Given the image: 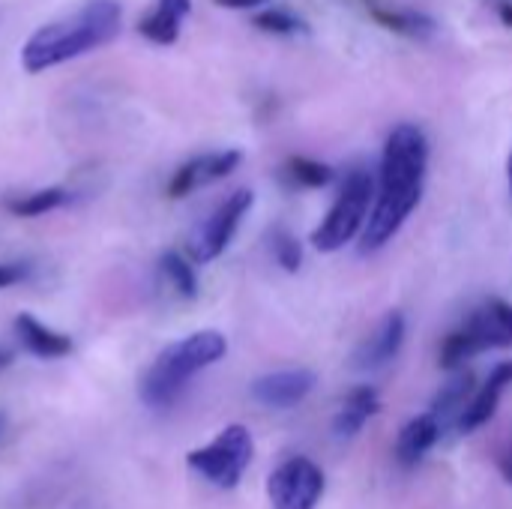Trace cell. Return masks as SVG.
Masks as SVG:
<instances>
[{
  "label": "cell",
  "instance_id": "cell-20",
  "mask_svg": "<svg viewBox=\"0 0 512 509\" xmlns=\"http://www.w3.org/2000/svg\"><path fill=\"white\" fill-rule=\"evenodd\" d=\"M159 270L168 279V285L177 291V297H183V300H195L198 297V276H195L192 264L180 252H165L159 258Z\"/></svg>",
  "mask_w": 512,
  "mask_h": 509
},
{
  "label": "cell",
  "instance_id": "cell-13",
  "mask_svg": "<svg viewBox=\"0 0 512 509\" xmlns=\"http://www.w3.org/2000/svg\"><path fill=\"white\" fill-rule=\"evenodd\" d=\"M12 327H15V336L21 339V345L42 360H60V357H69L75 351V342L66 333L45 327L42 321H36L27 312H21Z\"/></svg>",
  "mask_w": 512,
  "mask_h": 509
},
{
  "label": "cell",
  "instance_id": "cell-15",
  "mask_svg": "<svg viewBox=\"0 0 512 509\" xmlns=\"http://www.w3.org/2000/svg\"><path fill=\"white\" fill-rule=\"evenodd\" d=\"M189 9L192 0H156V6L138 21V33L153 45H174Z\"/></svg>",
  "mask_w": 512,
  "mask_h": 509
},
{
  "label": "cell",
  "instance_id": "cell-14",
  "mask_svg": "<svg viewBox=\"0 0 512 509\" xmlns=\"http://www.w3.org/2000/svg\"><path fill=\"white\" fill-rule=\"evenodd\" d=\"M441 435H444L441 420H438L432 411H426V414L408 420V426L399 432V441H396V459H399L405 468H414V465L438 444Z\"/></svg>",
  "mask_w": 512,
  "mask_h": 509
},
{
  "label": "cell",
  "instance_id": "cell-12",
  "mask_svg": "<svg viewBox=\"0 0 512 509\" xmlns=\"http://www.w3.org/2000/svg\"><path fill=\"white\" fill-rule=\"evenodd\" d=\"M507 387H512V360L498 363L492 369V375L483 384V390L468 402L465 414L459 417V432L468 435V432H477L480 426H486L498 414V405H501V396H504Z\"/></svg>",
  "mask_w": 512,
  "mask_h": 509
},
{
  "label": "cell",
  "instance_id": "cell-30",
  "mask_svg": "<svg viewBox=\"0 0 512 509\" xmlns=\"http://www.w3.org/2000/svg\"><path fill=\"white\" fill-rule=\"evenodd\" d=\"M0 429H3V417H0Z\"/></svg>",
  "mask_w": 512,
  "mask_h": 509
},
{
  "label": "cell",
  "instance_id": "cell-3",
  "mask_svg": "<svg viewBox=\"0 0 512 509\" xmlns=\"http://www.w3.org/2000/svg\"><path fill=\"white\" fill-rule=\"evenodd\" d=\"M228 354V339L219 330H198L159 351L138 384V396L150 411H168L186 390V384L207 366Z\"/></svg>",
  "mask_w": 512,
  "mask_h": 509
},
{
  "label": "cell",
  "instance_id": "cell-17",
  "mask_svg": "<svg viewBox=\"0 0 512 509\" xmlns=\"http://www.w3.org/2000/svg\"><path fill=\"white\" fill-rule=\"evenodd\" d=\"M366 9H369V18L378 21L381 27L393 30V33H402V36H411V39H423L429 33H435V21L423 12H411V9H390L384 6L381 0H363Z\"/></svg>",
  "mask_w": 512,
  "mask_h": 509
},
{
  "label": "cell",
  "instance_id": "cell-5",
  "mask_svg": "<svg viewBox=\"0 0 512 509\" xmlns=\"http://www.w3.org/2000/svg\"><path fill=\"white\" fill-rule=\"evenodd\" d=\"M372 195H375L372 174L363 171V168H354L345 177V183H342L333 207L327 210V216L321 219V225L312 231V246L318 252H336L345 243H351L363 231V225L369 219Z\"/></svg>",
  "mask_w": 512,
  "mask_h": 509
},
{
  "label": "cell",
  "instance_id": "cell-23",
  "mask_svg": "<svg viewBox=\"0 0 512 509\" xmlns=\"http://www.w3.org/2000/svg\"><path fill=\"white\" fill-rule=\"evenodd\" d=\"M252 24L264 33H273V36H294V33H309V24L303 18H297L294 12L288 9H261Z\"/></svg>",
  "mask_w": 512,
  "mask_h": 509
},
{
  "label": "cell",
  "instance_id": "cell-11",
  "mask_svg": "<svg viewBox=\"0 0 512 509\" xmlns=\"http://www.w3.org/2000/svg\"><path fill=\"white\" fill-rule=\"evenodd\" d=\"M402 342H405V315L387 312L384 321L375 327V333L354 351L351 363L357 372H375L402 351Z\"/></svg>",
  "mask_w": 512,
  "mask_h": 509
},
{
  "label": "cell",
  "instance_id": "cell-27",
  "mask_svg": "<svg viewBox=\"0 0 512 509\" xmlns=\"http://www.w3.org/2000/svg\"><path fill=\"white\" fill-rule=\"evenodd\" d=\"M12 360H15V354H12L9 348H0V372H3V369H9V366H12Z\"/></svg>",
  "mask_w": 512,
  "mask_h": 509
},
{
  "label": "cell",
  "instance_id": "cell-19",
  "mask_svg": "<svg viewBox=\"0 0 512 509\" xmlns=\"http://www.w3.org/2000/svg\"><path fill=\"white\" fill-rule=\"evenodd\" d=\"M72 201V192L63 186H48V189H36V192H24V195H12L3 201V207L12 216L21 219H33V216H45L57 207H66Z\"/></svg>",
  "mask_w": 512,
  "mask_h": 509
},
{
  "label": "cell",
  "instance_id": "cell-2",
  "mask_svg": "<svg viewBox=\"0 0 512 509\" xmlns=\"http://www.w3.org/2000/svg\"><path fill=\"white\" fill-rule=\"evenodd\" d=\"M120 21L123 9L117 0H87L72 15L42 24L21 45V66L24 72L36 75L81 54H90L120 33Z\"/></svg>",
  "mask_w": 512,
  "mask_h": 509
},
{
  "label": "cell",
  "instance_id": "cell-16",
  "mask_svg": "<svg viewBox=\"0 0 512 509\" xmlns=\"http://www.w3.org/2000/svg\"><path fill=\"white\" fill-rule=\"evenodd\" d=\"M378 408H381V402H378L375 387H369V384L354 387V390L345 396V402H342V408H339V414H336V420H333V435L342 438V441L354 438V435L378 414Z\"/></svg>",
  "mask_w": 512,
  "mask_h": 509
},
{
  "label": "cell",
  "instance_id": "cell-6",
  "mask_svg": "<svg viewBox=\"0 0 512 509\" xmlns=\"http://www.w3.org/2000/svg\"><path fill=\"white\" fill-rule=\"evenodd\" d=\"M252 435L246 426H228L207 447H198L186 456V465L219 489H237L249 462H252Z\"/></svg>",
  "mask_w": 512,
  "mask_h": 509
},
{
  "label": "cell",
  "instance_id": "cell-10",
  "mask_svg": "<svg viewBox=\"0 0 512 509\" xmlns=\"http://www.w3.org/2000/svg\"><path fill=\"white\" fill-rule=\"evenodd\" d=\"M315 390V372L309 369H282V372H270L261 375L252 384V399L264 408H294L300 405L309 393Z\"/></svg>",
  "mask_w": 512,
  "mask_h": 509
},
{
  "label": "cell",
  "instance_id": "cell-1",
  "mask_svg": "<svg viewBox=\"0 0 512 509\" xmlns=\"http://www.w3.org/2000/svg\"><path fill=\"white\" fill-rule=\"evenodd\" d=\"M429 168V138L417 123H399L381 153V186L360 231V252L384 249L417 210Z\"/></svg>",
  "mask_w": 512,
  "mask_h": 509
},
{
  "label": "cell",
  "instance_id": "cell-22",
  "mask_svg": "<svg viewBox=\"0 0 512 509\" xmlns=\"http://www.w3.org/2000/svg\"><path fill=\"white\" fill-rule=\"evenodd\" d=\"M270 249H273L276 264L285 273H297L300 270V264H303V246H300V240L285 225H276L270 231Z\"/></svg>",
  "mask_w": 512,
  "mask_h": 509
},
{
  "label": "cell",
  "instance_id": "cell-8",
  "mask_svg": "<svg viewBox=\"0 0 512 509\" xmlns=\"http://www.w3.org/2000/svg\"><path fill=\"white\" fill-rule=\"evenodd\" d=\"M324 486H327L324 471L312 459L294 456L273 471L267 483V495L273 509H315L321 504Z\"/></svg>",
  "mask_w": 512,
  "mask_h": 509
},
{
  "label": "cell",
  "instance_id": "cell-28",
  "mask_svg": "<svg viewBox=\"0 0 512 509\" xmlns=\"http://www.w3.org/2000/svg\"><path fill=\"white\" fill-rule=\"evenodd\" d=\"M501 471H504V477H507V480H510V483H512V450H510V453H507V459L501 462Z\"/></svg>",
  "mask_w": 512,
  "mask_h": 509
},
{
  "label": "cell",
  "instance_id": "cell-7",
  "mask_svg": "<svg viewBox=\"0 0 512 509\" xmlns=\"http://www.w3.org/2000/svg\"><path fill=\"white\" fill-rule=\"evenodd\" d=\"M252 204H255V195H252V189H237V192H231L195 231H192V237H189V255H192V261H198V264H207V261H216L225 249H228V243H231V237L237 234V228H240V222H243V216L252 210Z\"/></svg>",
  "mask_w": 512,
  "mask_h": 509
},
{
  "label": "cell",
  "instance_id": "cell-29",
  "mask_svg": "<svg viewBox=\"0 0 512 509\" xmlns=\"http://www.w3.org/2000/svg\"><path fill=\"white\" fill-rule=\"evenodd\" d=\"M507 192H510V201H512V153H510V159H507Z\"/></svg>",
  "mask_w": 512,
  "mask_h": 509
},
{
  "label": "cell",
  "instance_id": "cell-21",
  "mask_svg": "<svg viewBox=\"0 0 512 509\" xmlns=\"http://www.w3.org/2000/svg\"><path fill=\"white\" fill-rule=\"evenodd\" d=\"M285 171L303 189H324L333 180V168L324 165V162H318V159H309V156H291L288 165H285Z\"/></svg>",
  "mask_w": 512,
  "mask_h": 509
},
{
  "label": "cell",
  "instance_id": "cell-24",
  "mask_svg": "<svg viewBox=\"0 0 512 509\" xmlns=\"http://www.w3.org/2000/svg\"><path fill=\"white\" fill-rule=\"evenodd\" d=\"M30 276V264L24 261H9V264H0V291L3 288H12L18 282H24Z\"/></svg>",
  "mask_w": 512,
  "mask_h": 509
},
{
  "label": "cell",
  "instance_id": "cell-26",
  "mask_svg": "<svg viewBox=\"0 0 512 509\" xmlns=\"http://www.w3.org/2000/svg\"><path fill=\"white\" fill-rule=\"evenodd\" d=\"M498 15H501V21H504L507 27H512V3H501V6H498Z\"/></svg>",
  "mask_w": 512,
  "mask_h": 509
},
{
  "label": "cell",
  "instance_id": "cell-18",
  "mask_svg": "<svg viewBox=\"0 0 512 509\" xmlns=\"http://www.w3.org/2000/svg\"><path fill=\"white\" fill-rule=\"evenodd\" d=\"M471 393H474V375H471V372H456V375L441 387V393L435 396V405H432V414L441 420V429H444L450 420L459 423V417L465 414L468 402L474 399Z\"/></svg>",
  "mask_w": 512,
  "mask_h": 509
},
{
  "label": "cell",
  "instance_id": "cell-4",
  "mask_svg": "<svg viewBox=\"0 0 512 509\" xmlns=\"http://www.w3.org/2000/svg\"><path fill=\"white\" fill-rule=\"evenodd\" d=\"M495 348H512V303L489 297L471 318L441 342L438 363L444 369H459L471 357Z\"/></svg>",
  "mask_w": 512,
  "mask_h": 509
},
{
  "label": "cell",
  "instance_id": "cell-25",
  "mask_svg": "<svg viewBox=\"0 0 512 509\" xmlns=\"http://www.w3.org/2000/svg\"><path fill=\"white\" fill-rule=\"evenodd\" d=\"M216 6H222V9H258V6H264L267 0H213Z\"/></svg>",
  "mask_w": 512,
  "mask_h": 509
},
{
  "label": "cell",
  "instance_id": "cell-9",
  "mask_svg": "<svg viewBox=\"0 0 512 509\" xmlns=\"http://www.w3.org/2000/svg\"><path fill=\"white\" fill-rule=\"evenodd\" d=\"M240 162H243V153H240V150L201 153V156L183 162V165L171 174L165 195H168L171 201H180V198L192 195V192L201 189V186H210V183H216V180H225L231 171H237Z\"/></svg>",
  "mask_w": 512,
  "mask_h": 509
}]
</instances>
